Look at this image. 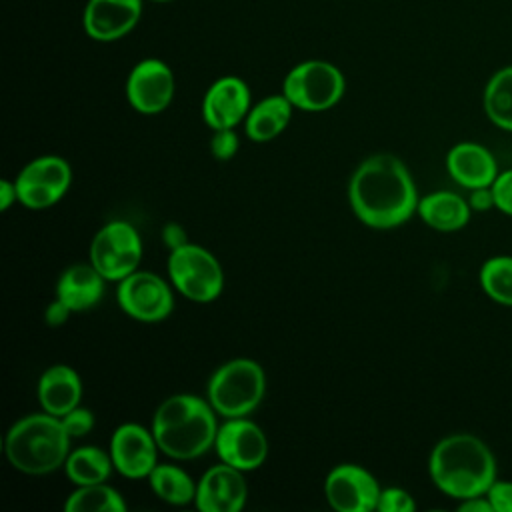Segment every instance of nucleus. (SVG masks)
<instances>
[{"label": "nucleus", "instance_id": "nucleus-19", "mask_svg": "<svg viewBox=\"0 0 512 512\" xmlns=\"http://www.w3.org/2000/svg\"><path fill=\"white\" fill-rule=\"evenodd\" d=\"M106 282L108 280L90 262L72 264L58 278L56 298L62 300L72 312H84L102 300Z\"/></svg>", "mask_w": 512, "mask_h": 512}, {"label": "nucleus", "instance_id": "nucleus-25", "mask_svg": "<svg viewBox=\"0 0 512 512\" xmlns=\"http://www.w3.org/2000/svg\"><path fill=\"white\" fill-rule=\"evenodd\" d=\"M18 178L34 182V184H40V186L52 190L54 194H58L62 198L68 192V188H70L72 168H70L66 158L54 156V154H46V156H38V158L30 160L20 170Z\"/></svg>", "mask_w": 512, "mask_h": 512}, {"label": "nucleus", "instance_id": "nucleus-13", "mask_svg": "<svg viewBox=\"0 0 512 512\" xmlns=\"http://www.w3.org/2000/svg\"><path fill=\"white\" fill-rule=\"evenodd\" d=\"M378 480L358 464H338L324 480L328 504L338 512H372L380 496Z\"/></svg>", "mask_w": 512, "mask_h": 512}, {"label": "nucleus", "instance_id": "nucleus-20", "mask_svg": "<svg viewBox=\"0 0 512 512\" xmlns=\"http://www.w3.org/2000/svg\"><path fill=\"white\" fill-rule=\"evenodd\" d=\"M470 204L456 192L438 190L418 200L416 214L422 222L438 232H456L470 220Z\"/></svg>", "mask_w": 512, "mask_h": 512}, {"label": "nucleus", "instance_id": "nucleus-33", "mask_svg": "<svg viewBox=\"0 0 512 512\" xmlns=\"http://www.w3.org/2000/svg\"><path fill=\"white\" fill-rule=\"evenodd\" d=\"M162 240H164V244H166V248L172 252V250H176V248H182V246H186L190 240H188V234H186V230H184V226L182 224H178V222H166L164 226H162Z\"/></svg>", "mask_w": 512, "mask_h": 512}, {"label": "nucleus", "instance_id": "nucleus-18", "mask_svg": "<svg viewBox=\"0 0 512 512\" xmlns=\"http://www.w3.org/2000/svg\"><path fill=\"white\" fill-rule=\"evenodd\" d=\"M38 400L44 412L54 416H64L72 408L80 406V400H82L80 374L66 364H54L46 368L38 380Z\"/></svg>", "mask_w": 512, "mask_h": 512}, {"label": "nucleus", "instance_id": "nucleus-30", "mask_svg": "<svg viewBox=\"0 0 512 512\" xmlns=\"http://www.w3.org/2000/svg\"><path fill=\"white\" fill-rule=\"evenodd\" d=\"M60 418L70 438H82L94 428V414L84 406H76Z\"/></svg>", "mask_w": 512, "mask_h": 512}, {"label": "nucleus", "instance_id": "nucleus-28", "mask_svg": "<svg viewBox=\"0 0 512 512\" xmlns=\"http://www.w3.org/2000/svg\"><path fill=\"white\" fill-rule=\"evenodd\" d=\"M376 510L378 512H414L416 502L408 490L398 486H388L380 490Z\"/></svg>", "mask_w": 512, "mask_h": 512}, {"label": "nucleus", "instance_id": "nucleus-7", "mask_svg": "<svg viewBox=\"0 0 512 512\" xmlns=\"http://www.w3.org/2000/svg\"><path fill=\"white\" fill-rule=\"evenodd\" d=\"M170 284L184 298L208 304L222 294L224 270L218 258L200 244L188 242L168 256Z\"/></svg>", "mask_w": 512, "mask_h": 512}, {"label": "nucleus", "instance_id": "nucleus-4", "mask_svg": "<svg viewBox=\"0 0 512 512\" xmlns=\"http://www.w3.org/2000/svg\"><path fill=\"white\" fill-rule=\"evenodd\" d=\"M70 440L62 418L42 410L10 426L4 438V452L16 470L42 476L64 466L70 454Z\"/></svg>", "mask_w": 512, "mask_h": 512}, {"label": "nucleus", "instance_id": "nucleus-29", "mask_svg": "<svg viewBox=\"0 0 512 512\" xmlns=\"http://www.w3.org/2000/svg\"><path fill=\"white\" fill-rule=\"evenodd\" d=\"M212 138H210V152L216 160L226 162L230 158L236 156L238 148H240V140L234 128H222V130H212Z\"/></svg>", "mask_w": 512, "mask_h": 512}, {"label": "nucleus", "instance_id": "nucleus-10", "mask_svg": "<svg viewBox=\"0 0 512 512\" xmlns=\"http://www.w3.org/2000/svg\"><path fill=\"white\" fill-rule=\"evenodd\" d=\"M176 92V80L170 66L160 58L136 62L126 78L128 104L146 116L164 112Z\"/></svg>", "mask_w": 512, "mask_h": 512}, {"label": "nucleus", "instance_id": "nucleus-37", "mask_svg": "<svg viewBox=\"0 0 512 512\" xmlns=\"http://www.w3.org/2000/svg\"><path fill=\"white\" fill-rule=\"evenodd\" d=\"M14 202H18L16 182L2 180V182H0V210H8Z\"/></svg>", "mask_w": 512, "mask_h": 512}, {"label": "nucleus", "instance_id": "nucleus-27", "mask_svg": "<svg viewBox=\"0 0 512 512\" xmlns=\"http://www.w3.org/2000/svg\"><path fill=\"white\" fill-rule=\"evenodd\" d=\"M478 280L490 300L512 308V256L500 254L488 258L480 268Z\"/></svg>", "mask_w": 512, "mask_h": 512}, {"label": "nucleus", "instance_id": "nucleus-14", "mask_svg": "<svg viewBox=\"0 0 512 512\" xmlns=\"http://www.w3.org/2000/svg\"><path fill=\"white\" fill-rule=\"evenodd\" d=\"M252 108L250 88L240 76H222L214 80L202 98V120L212 130L236 128L246 120Z\"/></svg>", "mask_w": 512, "mask_h": 512}, {"label": "nucleus", "instance_id": "nucleus-16", "mask_svg": "<svg viewBox=\"0 0 512 512\" xmlns=\"http://www.w3.org/2000/svg\"><path fill=\"white\" fill-rule=\"evenodd\" d=\"M142 12L144 0H88L82 26L96 42H116L136 28Z\"/></svg>", "mask_w": 512, "mask_h": 512}, {"label": "nucleus", "instance_id": "nucleus-9", "mask_svg": "<svg viewBox=\"0 0 512 512\" xmlns=\"http://www.w3.org/2000/svg\"><path fill=\"white\" fill-rule=\"evenodd\" d=\"M174 286L150 270H136L118 282L116 300L124 314L138 322L166 320L174 310Z\"/></svg>", "mask_w": 512, "mask_h": 512}, {"label": "nucleus", "instance_id": "nucleus-1", "mask_svg": "<svg viewBox=\"0 0 512 512\" xmlns=\"http://www.w3.org/2000/svg\"><path fill=\"white\" fill-rule=\"evenodd\" d=\"M418 192L406 164L388 152L364 158L350 176L348 202L356 218L376 230L402 226L418 208Z\"/></svg>", "mask_w": 512, "mask_h": 512}, {"label": "nucleus", "instance_id": "nucleus-6", "mask_svg": "<svg viewBox=\"0 0 512 512\" xmlns=\"http://www.w3.org/2000/svg\"><path fill=\"white\" fill-rule=\"evenodd\" d=\"M346 90L342 70L328 60H304L282 82V94L304 112H324L340 102Z\"/></svg>", "mask_w": 512, "mask_h": 512}, {"label": "nucleus", "instance_id": "nucleus-23", "mask_svg": "<svg viewBox=\"0 0 512 512\" xmlns=\"http://www.w3.org/2000/svg\"><path fill=\"white\" fill-rule=\"evenodd\" d=\"M486 118L500 130L512 132V64L498 68L482 94Z\"/></svg>", "mask_w": 512, "mask_h": 512}, {"label": "nucleus", "instance_id": "nucleus-34", "mask_svg": "<svg viewBox=\"0 0 512 512\" xmlns=\"http://www.w3.org/2000/svg\"><path fill=\"white\" fill-rule=\"evenodd\" d=\"M70 314H74V312H72L62 300L54 298V300L46 306V310H44V320H46L48 326H62V324L68 320Z\"/></svg>", "mask_w": 512, "mask_h": 512}, {"label": "nucleus", "instance_id": "nucleus-35", "mask_svg": "<svg viewBox=\"0 0 512 512\" xmlns=\"http://www.w3.org/2000/svg\"><path fill=\"white\" fill-rule=\"evenodd\" d=\"M468 204H470L472 210H478V212H484V210H488V208H494V194H492V188L486 186V188H474V190H470Z\"/></svg>", "mask_w": 512, "mask_h": 512}, {"label": "nucleus", "instance_id": "nucleus-22", "mask_svg": "<svg viewBox=\"0 0 512 512\" xmlns=\"http://www.w3.org/2000/svg\"><path fill=\"white\" fill-rule=\"evenodd\" d=\"M114 468L110 450H102L98 446H80L70 450L64 470L72 484L84 486V484H98L106 482L110 472Z\"/></svg>", "mask_w": 512, "mask_h": 512}, {"label": "nucleus", "instance_id": "nucleus-8", "mask_svg": "<svg viewBox=\"0 0 512 512\" xmlns=\"http://www.w3.org/2000/svg\"><path fill=\"white\" fill-rule=\"evenodd\" d=\"M138 230L126 220L106 222L90 242V264L108 280L120 282L138 270L142 260Z\"/></svg>", "mask_w": 512, "mask_h": 512}, {"label": "nucleus", "instance_id": "nucleus-3", "mask_svg": "<svg viewBox=\"0 0 512 512\" xmlns=\"http://www.w3.org/2000/svg\"><path fill=\"white\" fill-rule=\"evenodd\" d=\"M152 432L162 454L192 460L214 448L218 424L208 400L194 394H172L156 408Z\"/></svg>", "mask_w": 512, "mask_h": 512}, {"label": "nucleus", "instance_id": "nucleus-17", "mask_svg": "<svg viewBox=\"0 0 512 512\" xmlns=\"http://www.w3.org/2000/svg\"><path fill=\"white\" fill-rule=\"evenodd\" d=\"M446 170L462 188H486L492 186L498 172L492 152L478 142H458L446 154Z\"/></svg>", "mask_w": 512, "mask_h": 512}, {"label": "nucleus", "instance_id": "nucleus-11", "mask_svg": "<svg viewBox=\"0 0 512 512\" xmlns=\"http://www.w3.org/2000/svg\"><path fill=\"white\" fill-rule=\"evenodd\" d=\"M220 462H226L242 472L256 470L268 456V440L262 428L246 416L224 418L214 440Z\"/></svg>", "mask_w": 512, "mask_h": 512}, {"label": "nucleus", "instance_id": "nucleus-5", "mask_svg": "<svg viewBox=\"0 0 512 512\" xmlns=\"http://www.w3.org/2000/svg\"><path fill=\"white\" fill-rule=\"evenodd\" d=\"M266 392L262 366L250 358H234L218 366L208 378L206 400L218 416H248L258 408Z\"/></svg>", "mask_w": 512, "mask_h": 512}, {"label": "nucleus", "instance_id": "nucleus-38", "mask_svg": "<svg viewBox=\"0 0 512 512\" xmlns=\"http://www.w3.org/2000/svg\"><path fill=\"white\" fill-rule=\"evenodd\" d=\"M150 2H156V4H166V2H174V0H150Z\"/></svg>", "mask_w": 512, "mask_h": 512}, {"label": "nucleus", "instance_id": "nucleus-21", "mask_svg": "<svg viewBox=\"0 0 512 512\" xmlns=\"http://www.w3.org/2000/svg\"><path fill=\"white\" fill-rule=\"evenodd\" d=\"M292 110L294 106L282 92L258 100L244 120L246 136L254 142H268L276 138L288 126Z\"/></svg>", "mask_w": 512, "mask_h": 512}, {"label": "nucleus", "instance_id": "nucleus-26", "mask_svg": "<svg viewBox=\"0 0 512 512\" xmlns=\"http://www.w3.org/2000/svg\"><path fill=\"white\" fill-rule=\"evenodd\" d=\"M66 512H124L126 502L120 492L106 482L76 486L64 502Z\"/></svg>", "mask_w": 512, "mask_h": 512}, {"label": "nucleus", "instance_id": "nucleus-15", "mask_svg": "<svg viewBox=\"0 0 512 512\" xmlns=\"http://www.w3.org/2000/svg\"><path fill=\"white\" fill-rule=\"evenodd\" d=\"M246 498L244 472L220 462L210 466L196 482L194 506L202 512H240L246 506Z\"/></svg>", "mask_w": 512, "mask_h": 512}, {"label": "nucleus", "instance_id": "nucleus-12", "mask_svg": "<svg viewBox=\"0 0 512 512\" xmlns=\"http://www.w3.org/2000/svg\"><path fill=\"white\" fill-rule=\"evenodd\" d=\"M108 450L114 462V470L132 480L148 478L158 464L160 452L152 428L148 430L138 422L120 424L112 432Z\"/></svg>", "mask_w": 512, "mask_h": 512}, {"label": "nucleus", "instance_id": "nucleus-31", "mask_svg": "<svg viewBox=\"0 0 512 512\" xmlns=\"http://www.w3.org/2000/svg\"><path fill=\"white\" fill-rule=\"evenodd\" d=\"M490 188L494 194V208L512 216V168L500 172Z\"/></svg>", "mask_w": 512, "mask_h": 512}, {"label": "nucleus", "instance_id": "nucleus-2", "mask_svg": "<svg viewBox=\"0 0 512 512\" xmlns=\"http://www.w3.org/2000/svg\"><path fill=\"white\" fill-rule=\"evenodd\" d=\"M434 486L454 500L482 496L496 480V458L474 434L454 432L436 442L428 458Z\"/></svg>", "mask_w": 512, "mask_h": 512}, {"label": "nucleus", "instance_id": "nucleus-36", "mask_svg": "<svg viewBox=\"0 0 512 512\" xmlns=\"http://www.w3.org/2000/svg\"><path fill=\"white\" fill-rule=\"evenodd\" d=\"M458 502H460L458 510H462V512H494L486 494L464 498V500H458Z\"/></svg>", "mask_w": 512, "mask_h": 512}, {"label": "nucleus", "instance_id": "nucleus-32", "mask_svg": "<svg viewBox=\"0 0 512 512\" xmlns=\"http://www.w3.org/2000/svg\"><path fill=\"white\" fill-rule=\"evenodd\" d=\"M494 512H512V480H494L486 492Z\"/></svg>", "mask_w": 512, "mask_h": 512}, {"label": "nucleus", "instance_id": "nucleus-24", "mask_svg": "<svg viewBox=\"0 0 512 512\" xmlns=\"http://www.w3.org/2000/svg\"><path fill=\"white\" fill-rule=\"evenodd\" d=\"M152 492L174 506H184L196 498V482L176 464H156L148 476Z\"/></svg>", "mask_w": 512, "mask_h": 512}]
</instances>
